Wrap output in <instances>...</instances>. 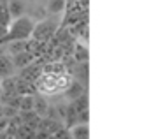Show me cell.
<instances>
[{
	"mask_svg": "<svg viewBox=\"0 0 149 139\" xmlns=\"http://www.w3.org/2000/svg\"><path fill=\"white\" fill-rule=\"evenodd\" d=\"M32 30H33V21L28 16H18L14 21L11 20V23L7 25V34L0 39V44L26 41L28 37H32Z\"/></svg>",
	"mask_w": 149,
	"mask_h": 139,
	"instance_id": "1",
	"label": "cell"
},
{
	"mask_svg": "<svg viewBox=\"0 0 149 139\" xmlns=\"http://www.w3.org/2000/svg\"><path fill=\"white\" fill-rule=\"evenodd\" d=\"M56 30V23L54 21H40L37 25H33V30H32V37H35L37 41H47Z\"/></svg>",
	"mask_w": 149,
	"mask_h": 139,
	"instance_id": "2",
	"label": "cell"
},
{
	"mask_svg": "<svg viewBox=\"0 0 149 139\" xmlns=\"http://www.w3.org/2000/svg\"><path fill=\"white\" fill-rule=\"evenodd\" d=\"M70 137L72 139H90V127H88V123H76V125H72Z\"/></svg>",
	"mask_w": 149,
	"mask_h": 139,
	"instance_id": "3",
	"label": "cell"
},
{
	"mask_svg": "<svg viewBox=\"0 0 149 139\" xmlns=\"http://www.w3.org/2000/svg\"><path fill=\"white\" fill-rule=\"evenodd\" d=\"M7 9H9V14L11 18H18V16H23L25 13V6L21 0H11V2L7 4Z\"/></svg>",
	"mask_w": 149,
	"mask_h": 139,
	"instance_id": "4",
	"label": "cell"
},
{
	"mask_svg": "<svg viewBox=\"0 0 149 139\" xmlns=\"http://www.w3.org/2000/svg\"><path fill=\"white\" fill-rule=\"evenodd\" d=\"M11 72H13V62L6 55H0V78L11 76Z\"/></svg>",
	"mask_w": 149,
	"mask_h": 139,
	"instance_id": "5",
	"label": "cell"
},
{
	"mask_svg": "<svg viewBox=\"0 0 149 139\" xmlns=\"http://www.w3.org/2000/svg\"><path fill=\"white\" fill-rule=\"evenodd\" d=\"M18 107H19L21 111H30V109H33V97H30V95L18 97Z\"/></svg>",
	"mask_w": 149,
	"mask_h": 139,
	"instance_id": "6",
	"label": "cell"
},
{
	"mask_svg": "<svg viewBox=\"0 0 149 139\" xmlns=\"http://www.w3.org/2000/svg\"><path fill=\"white\" fill-rule=\"evenodd\" d=\"M11 14H9V9H7V4L6 2H0V25L7 27L11 23Z\"/></svg>",
	"mask_w": 149,
	"mask_h": 139,
	"instance_id": "7",
	"label": "cell"
},
{
	"mask_svg": "<svg viewBox=\"0 0 149 139\" xmlns=\"http://www.w3.org/2000/svg\"><path fill=\"white\" fill-rule=\"evenodd\" d=\"M67 95H68L70 99H76V97L83 95V85H81L79 81H72V83H70V88L67 90Z\"/></svg>",
	"mask_w": 149,
	"mask_h": 139,
	"instance_id": "8",
	"label": "cell"
},
{
	"mask_svg": "<svg viewBox=\"0 0 149 139\" xmlns=\"http://www.w3.org/2000/svg\"><path fill=\"white\" fill-rule=\"evenodd\" d=\"M65 6H67V0H49L47 9L56 14V13H61L65 9Z\"/></svg>",
	"mask_w": 149,
	"mask_h": 139,
	"instance_id": "9",
	"label": "cell"
},
{
	"mask_svg": "<svg viewBox=\"0 0 149 139\" xmlns=\"http://www.w3.org/2000/svg\"><path fill=\"white\" fill-rule=\"evenodd\" d=\"M32 60H33V58H32V55H30V53H19V55L16 56L14 63H16L18 67H25V65H28Z\"/></svg>",
	"mask_w": 149,
	"mask_h": 139,
	"instance_id": "10",
	"label": "cell"
},
{
	"mask_svg": "<svg viewBox=\"0 0 149 139\" xmlns=\"http://www.w3.org/2000/svg\"><path fill=\"white\" fill-rule=\"evenodd\" d=\"M33 109H37V114H44L47 109V104L42 99H33Z\"/></svg>",
	"mask_w": 149,
	"mask_h": 139,
	"instance_id": "11",
	"label": "cell"
},
{
	"mask_svg": "<svg viewBox=\"0 0 149 139\" xmlns=\"http://www.w3.org/2000/svg\"><path fill=\"white\" fill-rule=\"evenodd\" d=\"M79 55H83V60H86V58H88V51H86L81 44L77 46V51H76V56H79Z\"/></svg>",
	"mask_w": 149,
	"mask_h": 139,
	"instance_id": "12",
	"label": "cell"
},
{
	"mask_svg": "<svg viewBox=\"0 0 149 139\" xmlns=\"http://www.w3.org/2000/svg\"><path fill=\"white\" fill-rule=\"evenodd\" d=\"M7 34V27H4V25H0V39H2L4 35Z\"/></svg>",
	"mask_w": 149,
	"mask_h": 139,
	"instance_id": "13",
	"label": "cell"
},
{
	"mask_svg": "<svg viewBox=\"0 0 149 139\" xmlns=\"http://www.w3.org/2000/svg\"><path fill=\"white\" fill-rule=\"evenodd\" d=\"M79 2H81V4H83L84 7H88V0H79Z\"/></svg>",
	"mask_w": 149,
	"mask_h": 139,
	"instance_id": "14",
	"label": "cell"
},
{
	"mask_svg": "<svg viewBox=\"0 0 149 139\" xmlns=\"http://www.w3.org/2000/svg\"><path fill=\"white\" fill-rule=\"evenodd\" d=\"M0 55H2V49H0Z\"/></svg>",
	"mask_w": 149,
	"mask_h": 139,
	"instance_id": "15",
	"label": "cell"
}]
</instances>
